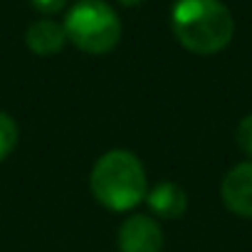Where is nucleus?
I'll return each mask as SVG.
<instances>
[{
    "mask_svg": "<svg viewBox=\"0 0 252 252\" xmlns=\"http://www.w3.org/2000/svg\"><path fill=\"white\" fill-rule=\"evenodd\" d=\"M171 28L176 40L195 55H215L235 35L232 13L220 0H176Z\"/></svg>",
    "mask_w": 252,
    "mask_h": 252,
    "instance_id": "obj_1",
    "label": "nucleus"
},
{
    "mask_svg": "<svg viewBox=\"0 0 252 252\" xmlns=\"http://www.w3.org/2000/svg\"><path fill=\"white\" fill-rule=\"evenodd\" d=\"M94 198L116 213L131 210L146 198V171L139 156L124 149L104 154L92 168Z\"/></svg>",
    "mask_w": 252,
    "mask_h": 252,
    "instance_id": "obj_2",
    "label": "nucleus"
},
{
    "mask_svg": "<svg viewBox=\"0 0 252 252\" xmlns=\"http://www.w3.org/2000/svg\"><path fill=\"white\" fill-rule=\"evenodd\" d=\"M67 40L89 55H106L121 40V20L104 0H79L64 18Z\"/></svg>",
    "mask_w": 252,
    "mask_h": 252,
    "instance_id": "obj_3",
    "label": "nucleus"
},
{
    "mask_svg": "<svg viewBox=\"0 0 252 252\" xmlns=\"http://www.w3.org/2000/svg\"><path fill=\"white\" fill-rule=\"evenodd\" d=\"M163 232L151 215H129L119 227L121 252H161Z\"/></svg>",
    "mask_w": 252,
    "mask_h": 252,
    "instance_id": "obj_4",
    "label": "nucleus"
},
{
    "mask_svg": "<svg viewBox=\"0 0 252 252\" xmlns=\"http://www.w3.org/2000/svg\"><path fill=\"white\" fill-rule=\"evenodd\" d=\"M222 203L240 218H252V161H242L227 171L220 186Z\"/></svg>",
    "mask_w": 252,
    "mask_h": 252,
    "instance_id": "obj_5",
    "label": "nucleus"
},
{
    "mask_svg": "<svg viewBox=\"0 0 252 252\" xmlns=\"http://www.w3.org/2000/svg\"><path fill=\"white\" fill-rule=\"evenodd\" d=\"M25 42H28L30 52H35L40 57H50V55L62 52V47L67 42V32H64V25H60L55 20H37L28 28Z\"/></svg>",
    "mask_w": 252,
    "mask_h": 252,
    "instance_id": "obj_6",
    "label": "nucleus"
},
{
    "mask_svg": "<svg viewBox=\"0 0 252 252\" xmlns=\"http://www.w3.org/2000/svg\"><path fill=\"white\" fill-rule=\"evenodd\" d=\"M146 200H149V208L158 218H181L188 208L186 190L176 183H161V186L151 188L146 193Z\"/></svg>",
    "mask_w": 252,
    "mask_h": 252,
    "instance_id": "obj_7",
    "label": "nucleus"
},
{
    "mask_svg": "<svg viewBox=\"0 0 252 252\" xmlns=\"http://www.w3.org/2000/svg\"><path fill=\"white\" fill-rule=\"evenodd\" d=\"M18 124L13 121V116H8L5 111H0V161H5L15 146H18Z\"/></svg>",
    "mask_w": 252,
    "mask_h": 252,
    "instance_id": "obj_8",
    "label": "nucleus"
},
{
    "mask_svg": "<svg viewBox=\"0 0 252 252\" xmlns=\"http://www.w3.org/2000/svg\"><path fill=\"white\" fill-rule=\"evenodd\" d=\"M235 139H237V146L242 149V154L252 156V114L242 116V121L237 124Z\"/></svg>",
    "mask_w": 252,
    "mask_h": 252,
    "instance_id": "obj_9",
    "label": "nucleus"
},
{
    "mask_svg": "<svg viewBox=\"0 0 252 252\" xmlns=\"http://www.w3.org/2000/svg\"><path fill=\"white\" fill-rule=\"evenodd\" d=\"M30 3L40 10V13H47V15H55L60 13L64 5H67V0H30Z\"/></svg>",
    "mask_w": 252,
    "mask_h": 252,
    "instance_id": "obj_10",
    "label": "nucleus"
},
{
    "mask_svg": "<svg viewBox=\"0 0 252 252\" xmlns=\"http://www.w3.org/2000/svg\"><path fill=\"white\" fill-rule=\"evenodd\" d=\"M121 5H126V8H136V5H141L144 0H119Z\"/></svg>",
    "mask_w": 252,
    "mask_h": 252,
    "instance_id": "obj_11",
    "label": "nucleus"
}]
</instances>
